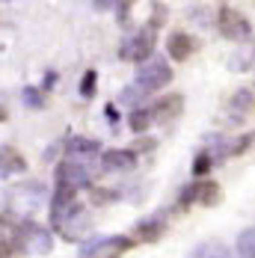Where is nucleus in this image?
Instances as JSON below:
<instances>
[{"label": "nucleus", "mask_w": 255, "mask_h": 258, "mask_svg": "<svg viewBox=\"0 0 255 258\" xmlns=\"http://www.w3.org/2000/svg\"><path fill=\"white\" fill-rule=\"evenodd\" d=\"M3 119H6V110H3V107H0V122H3Z\"/></svg>", "instance_id": "nucleus-25"}, {"label": "nucleus", "mask_w": 255, "mask_h": 258, "mask_svg": "<svg viewBox=\"0 0 255 258\" xmlns=\"http://www.w3.org/2000/svg\"><path fill=\"white\" fill-rule=\"evenodd\" d=\"M166 229V214H154L149 220H143L140 226H137V237L143 240V243H154L160 234Z\"/></svg>", "instance_id": "nucleus-15"}, {"label": "nucleus", "mask_w": 255, "mask_h": 258, "mask_svg": "<svg viewBox=\"0 0 255 258\" xmlns=\"http://www.w3.org/2000/svg\"><path fill=\"white\" fill-rule=\"evenodd\" d=\"M169 80H172V66L166 62V56H160V53H152L146 62H140L134 86H137L140 92L152 95V92H157V89H163Z\"/></svg>", "instance_id": "nucleus-2"}, {"label": "nucleus", "mask_w": 255, "mask_h": 258, "mask_svg": "<svg viewBox=\"0 0 255 258\" xmlns=\"http://www.w3.org/2000/svg\"><path fill=\"white\" fill-rule=\"evenodd\" d=\"M211 163H214V157L208 155V152H202V155L196 157V163H193V175H196V178H202L205 172L211 169Z\"/></svg>", "instance_id": "nucleus-22"}, {"label": "nucleus", "mask_w": 255, "mask_h": 258, "mask_svg": "<svg viewBox=\"0 0 255 258\" xmlns=\"http://www.w3.org/2000/svg\"><path fill=\"white\" fill-rule=\"evenodd\" d=\"M51 226L62 234L66 240H80L83 234L89 232V214L86 208L77 202V193L72 190H53L51 196Z\"/></svg>", "instance_id": "nucleus-1"}, {"label": "nucleus", "mask_w": 255, "mask_h": 258, "mask_svg": "<svg viewBox=\"0 0 255 258\" xmlns=\"http://www.w3.org/2000/svg\"><path fill=\"white\" fill-rule=\"evenodd\" d=\"M237 258H255V229H243L237 234Z\"/></svg>", "instance_id": "nucleus-17"}, {"label": "nucleus", "mask_w": 255, "mask_h": 258, "mask_svg": "<svg viewBox=\"0 0 255 258\" xmlns=\"http://www.w3.org/2000/svg\"><path fill=\"white\" fill-rule=\"evenodd\" d=\"M18 172H27V157L12 146H3L0 149V178L18 175Z\"/></svg>", "instance_id": "nucleus-12"}, {"label": "nucleus", "mask_w": 255, "mask_h": 258, "mask_svg": "<svg viewBox=\"0 0 255 258\" xmlns=\"http://www.w3.org/2000/svg\"><path fill=\"white\" fill-rule=\"evenodd\" d=\"M137 166V155L131 149H107L101 155L104 172H131Z\"/></svg>", "instance_id": "nucleus-10"}, {"label": "nucleus", "mask_w": 255, "mask_h": 258, "mask_svg": "<svg viewBox=\"0 0 255 258\" xmlns=\"http://www.w3.org/2000/svg\"><path fill=\"white\" fill-rule=\"evenodd\" d=\"M95 83H98V75L89 69V72L83 75V80H80V95H83V98H92V95H95Z\"/></svg>", "instance_id": "nucleus-21"}, {"label": "nucleus", "mask_w": 255, "mask_h": 258, "mask_svg": "<svg viewBox=\"0 0 255 258\" xmlns=\"http://www.w3.org/2000/svg\"><path fill=\"white\" fill-rule=\"evenodd\" d=\"M154 39H157V30H154L152 24L140 27V30H134L125 42H122L119 56L128 59V62H137V66H140V62H146L154 53Z\"/></svg>", "instance_id": "nucleus-4"}, {"label": "nucleus", "mask_w": 255, "mask_h": 258, "mask_svg": "<svg viewBox=\"0 0 255 258\" xmlns=\"http://www.w3.org/2000/svg\"><path fill=\"white\" fill-rule=\"evenodd\" d=\"M196 51V39L190 36V33H172L169 39H166V53L172 56V59H178V62H184L190 53Z\"/></svg>", "instance_id": "nucleus-13"}, {"label": "nucleus", "mask_w": 255, "mask_h": 258, "mask_svg": "<svg viewBox=\"0 0 255 258\" xmlns=\"http://www.w3.org/2000/svg\"><path fill=\"white\" fill-rule=\"evenodd\" d=\"M249 101H252V95H249V89H240V92H237V95L231 98V107L243 113V110H249Z\"/></svg>", "instance_id": "nucleus-23"}, {"label": "nucleus", "mask_w": 255, "mask_h": 258, "mask_svg": "<svg viewBox=\"0 0 255 258\" xmlns=\"http://www.w3.org/2000/svg\"><path fill=\"white\" fill-rule=\"evenodd\" d=\"M152 110V122H160V125H169L172 119H178L181 110H184V98L181 95H169V98H160V101H154Z\"/></svg>", "instance_id": "nucleus-11"}, {"label": "nucleus", "mask_w": 255, "mask_h": 258, "mask_svg": "<svg viewBox=\"0 0 255 258\" xmlns=\"http://www.w3.org/2000/svg\"><path fill=\"white\" fill-rule=\"evenodd\" d=\"M53 178H56V187H59V190H72V193H77V190H83V187L92 184V166L66 157V160L56 166Z\"/></svg>", "instance_id": "nucleus-5"}, {"label": "nucleus", "mask_w": 255, "mask_h": 258, "mask_svg": "<svg viewBox=\"0 0 255 258\" xmlns=\"http://www.w3.org/2000/svg\"><path fill=\"white\" fill-rule=\"evenodd\" d=\"M190 258H231V252L223 246V243H199Z\"/></svg>", "instance_id": "nucleus-16"}, {"label": "nucleus", "mask_w": 255, "mask_h": 258, "mask_svg": "<svg viewBox=\"0 0 255 258\" xmlns=\"http://www.w3.org/2000/svg\"><path fill=\"white\" fill-rule=\"evenodd\" d=\"M134 246V240L125 234H110V237H95L80 246V258H122Z\"/></svg>", "instance_id": "nucleus-6"}, {"label": "nucleus", "mask_w": 255, "mask_h": 258, "mask_svg": "<svg viewBox=\"0 0 255 258\" xmlns=\"http://www.w3.org/2000/svg\"><path fill=\"white\" fill-rule=\"evenodd\" d=\"M101 149V143L98 140H89V137H72L69 140V149H66V157L69 160H80V163H95V157L101 155L98 152Z\"/></svg>", "instance_id": "nucleus-9"}, {"label": "nucleus", "mask_w": 255, "mask_h": 258, "mask_svg": "<svg viewBox=\"0 0 255 258\" xmlns=\"http://www.w3.org/2000/svg\"><path fill=\"white\" fill-rule=\"evenodd\" d=\"M119 101H122V104H131V107L137 110V107H140V101H146V92H140L137 86H128V89H122Z\"/></svg>", "instance_id": "nucleus-20"}, {"label": "nucleus", "mask_w": 255, "mask_h": 258, "mask_svg": "<svg viewBox=\"0 0 255 258\" xmlns=\"http://www.w3.org/2000/svg\"><path fill=\"white\" fill-rule=\"evenodd\" d=\"M21 98H24V104H27V107H33V110H42V107H45V95H42V89H33V86H24Z\"/></svg>", "instance_id": "nucleus-19"}, {"label": "nucleus", "mask_w": 255, "mask_h": 258, "mask_svg": "<svg viewBox=\"0 0 255 258\" xmlns=\"http://www.w3.org/2000/svg\"><path fill=\"white\" fill-rule=\"evenodd\" d=\"M18 246L24 255H48L53 249V237L45 226H39L33 220H21L18 223Z\"/></svg>", "instance_id": "nucleus-3"}, {"label": "nucleus", "mask_w": 255, "mask_h": 258, "mask_svg": "<svg viewBox=\"0 0 255 258\" xmlns=\"http://www.w3.org/2000/svg\"><path fill=\"white\" fill-rule=\"evenodd\" d=\"M21 246H18V226L0 220V258H18Z\"/></svg>", "instance_id": "nucleus-14"}, {"label": "nucleus", "mask_w": 255, "mask_h": 258, "mask_svg": "<svg viewBox=\"0 0 255 258\" xmlns=\"http://www.w3.org/2000/svg\"><path fill=\"white\" fill-rule=\"evenodd\" d=\"M217 199H220V187H217L214 181H196V184L184 187V193H181V208L193 205V202H202V205H214Z\"/></svg>", "instance_id": "nucleus-8"}, {"label": "nucleus", "mask_w": 255, "mask_h": 258, "mask_svg": "<svg viewBox=\"0 0 255 258\" xmlns=\"http://www.w3.org/2000/svg\"><path fill=\"white\" fill-rule=\"evenodd\" d=\"M53 80H56V75H53V72H51V75L45 78V89H51V86H53Z\"/></svg>", "instance_id": "nucleus-24"}, {"label": "nucleus", "mask_w": 255, "mask_h": 258, "mask_svg": "<svg viewBox=\"0 0 255 258\" xmlns=\"http://www.w3.org/2000/svg\"><path fill=\"white\" fill-rule=\"evenodd\" d=\"M217 27H220V33H223L226 39H231V42H243V39L252 36L249 18H246L243 12H237L234 6H220V9H217Z\"/></svg>", "instance_id": "nucleus-7"}, {"label": "nucleus", "mask_w": 255, "mask_h": 258, "mask_svg": "<svg viewBox=\"0 0 255 258\" xmlns=\"http://www.w3.org/2000/svg\"><path fill=\"white\" fill-rule=\"evenodd\" d=\"M128 122H131V128L137 131V134H143V131H149V125H152V110L149 107H137Z\"/></svg>", "instance_id": "nucleus-18"}]
</instances>
